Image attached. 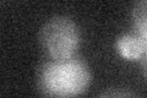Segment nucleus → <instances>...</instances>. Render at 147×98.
I'll use <instances>...</instances> for the list:
<instances>
[{"label": "nucleus", "instance_id": "obj_1", "mask_svg": "<svg viewBox=\"0 0 147 98\" xmlns=\"http://www.w3.org/2000/svg\"><path fill=\"white\" fill-rule=\"evenodd\" d=\"M37 81L40 92L48 98H75L88 88L91 71L84 60L76 57L50 59L39 66Z\"/></svg>", "mask_w": 147, "mask_h": 98}, {"label": "nucleus", "instance_id": "obj_2", "mask_svg": "<svg viewBox=\"0 0 147 98\" xmlns=\"http://www.w3.org/2000/svg\"><path fill=\"white\" fill-rule=\"evenodd\" d=\"M39 42L50 59H70L80 43L79 27L67 16L50 17L40 28Z\"/></svg>", "mask_w": 147, "mask_h": 98}, {"label": "nucleus", "instance_id": "obj_3", "mask_svg": "<svg viewBox=\"0 0 147 98\" xmlns=\"http://www.w3.org/2000/svg\"><path fill=\"white\" fill-rule=\"evenodd\" d=\"M117 49L121 57L129 60L141 59V57L145 53L144 45L135 33L123 34L119 37L117 41Z\"/></svg>", "mask_w": 147, "mask_h": 98}, {"label": "nucleus", "instance_id": "obj_4", "mask_svg": "<svg viewBox=\"0 0 147 98\" xmlns=\"http://www.w3.org/2000/svg\"><path fill=\"white\" fill-rule=\"evenodd\" d=\"M131 18L135 34L139 37L147 36V0H141L135 4L132 7Z\"/></svg>", "mask_w": 147, "mask_h": 98}, {"label": "nucleus", "instance_id": "obj_5", "mask_svg": "<svg viewBox=\"0 0 147 98\" xmlns=\"http://www.w3.org/2000/svg\"><path fill=\"white\" fill-rule=\"evenodd\" d=\"M99 98H139L134 92L126 88H109L104 91Z\"/></svg>", "mask_w": 147, "mask_h": 98}, {"label": "nucleus", "instance_id": "obj_6", "mask_svg": "<svg viewBox=\"0 0 147 98\" xmlns=\"http://www.w3.org/2000/svg\"><path fill=\"white\" fill-rule=\"evenodd\" d=\"M141 69H142V74H144L145 78L147 80V52H145L144 55L141 57Z\"/></svg>", "mask_w": 147, "mask_h": 98}]
</instances>
